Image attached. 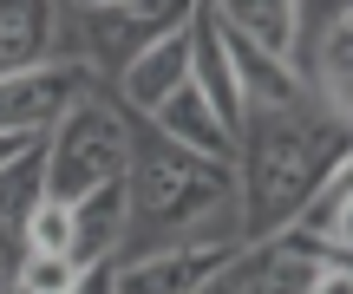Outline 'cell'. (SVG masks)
Listing matches in <instances>:
<instances>
[{"instance_id": "cell-9", "label": "cell", "mask_w": 353, "mask_h": 294, "mask_svg": "<svg viewBox=\"0 0 353 294\" xmlns=\"http://www.w3.org/2000/svg\"><path fill=\"white\" fill-rule=\"evenodd\" d=\"M216 26L242 39L262 59H281L294 72V39H301V0H210Z\"/></svg>"}, {"instance_id": "cell-1", "label": "cell", "mask_w": 353, "mask_h": 294, "mask_svg": "<svg viewBox=\"0 0 353 294\" xmlns=\"http://www.w3.org/2000/svg\"><path fill=\"white\" fill-rule=\"evenodd\" d=\"M157 249H242L236 170L216 157L176 151L144 118H131L125 164V242L112 262L157 255Z\"/></svg>"}, {"instance_id": "cell-11", "label": "cell", "mask_w": 353, "mask_h": 294, "mask_svg": "<svg viewBox=\"0 0 353 294\" xmlns=\"http://www.w3.org/2000/svg\"><path fill=\"white\" fill-rule=\"evenodd\" d=\"M72 216V269H112V255H118V242H125V183H105V190H92L85 203H72L65 209Z\"/></svg>"}, {"instance_id": "cell-16", "label": "cell", "mask_w": 353, "mask_h": 294, "mask_svg": "<svg viewBox=\"0 0 353 294\" xmlns=\"http://www.w3.org/2000/svg\"><path fill=\"white\" fill-rule=\"evenodd\" d=\"M72 294H112V269H92V275H85V282H79Z\"/></svg>"}, {"instance_id": "cell-17", "label": "cell", "mask_w": 353, "mask_h": 294, "mask_svg": "<svg viewBox=\"0 0 353 294\" xmlns=\"http://www.w3.org/2000/svg\"><path fill=\"white\" fill-rule=\"evenodd\" d=\"M26 151H33V144H20V138H0V170H7V164H20Z\"/></svg>"}, {"instance_id": "cell-6", "label": "cell", "mask_w": 353, "mask_h": 294, "mask_svg": "<svg viewBox=\"0 0 353 294\" xmlns=\"http://www.w3.org/2000/svg\"><path fill=\"white\" fill-rule=\"evenodd\" d=\"M176 85H190V20L176 26V33H164L157 46H144L138 59L112 78V105L125 118H151Z\"/></svg>"}, {"instance_id": "cell-15", "label": "cell", "mask_w": 353, "mask_h": 294, "mask_svg": "<svg viewBox=\"0 0 353 294\" xmlns=\"http://www.w3.org/2000/svg\"><path fill=\"white\" fill-rule=\"evenodd\" d=\"M307 294H353V269H314Z\"/></svg>"}, {"instance_id": "cell-3", "label": "cell", "mask_w": 353, "mask_h": 294, "mask_svg": "<svg viewBox=\"0 0 353 294\" xmlns=\"http://www.w3.org/2000/svg\"><path fill=\"white\" fill-rule=\"evenodd\" d=\"M125 164H131V118L112 105V92L92 85L39 138V196L72 209L105 183H125Z\"/></svg>"}, {"instance_id": "cell-4", "label": "cell", "mask_w": 353, "mask_h": 294, "mask_svg": "<svg viewBox=\"0 0 353 294\" xmlns=\"http://www.w3.org/2000/svg\"><path fill=\"white\" fill-rule=\"evenodd\" d=\"M294 85L307 105H321L327 118L353 112V20L347 7H301V39H294Z\"/></svg>"}, {"instance_id": "cell-13", "label": "cell", "mask_w": 353, "mask_h": 294, "mask_svg": "<svg viewBox=\"0 0 353 294\" xmlns=\"http://www.w3.org/2000/svg\"><path fill=\"white\" fill-rule=\"evenodd\" d=\"M72 249V216H65V203H46L39 196L33 209H26V229H20V255H65ZM72 262V255H65Z\"/></svg>"}, {"instance_id": "cell-10", "label": "cell", "mask_w": 353, "mask_h": 294, "mask_svg": "<svg viewBox=\"0 0 353 294\" xmlns=\"http://www.w3.org/2000/svg\"><path fill=\"white\" fill-rule=\"evenodd\" d=\"M144 125L157 131L164 144H176V151H196V157H216V164H229L236 157V138H229L223 125H216V112L196 98V85H176L164 105H157Z\"/></svg>"}, {"instance_id": "cell-7", "label": "cell", "mask_w": 353, "mask_h": 294, "mask_svg": "<svg viewBox=\"0 0 353 294\" xmlns=\"http://www.w3.org/2000/svg\"><path fill=\"white\" fill-rule=\"evenodd\" d=\"M229 255L236 249H157V255L112 262V294H203Z\"/></svg>"}, {"instance_id": "cell-18", "label": "cell", "mask_w": 353, "mask_h": 294, "mask_svg": "<svg viewBox=\"0 0 353 294\" xmlns=\"http://www.w3.org/2000/svg\"><path fill=\"white\" fill-rule=\"evenodd\" d=\"M0 294H7V282H0Z\"/></svg>"}, {"instance_id": "cell-14", "label": "cell", "mask_w": 353, "mask_h": 294, "mask_svg": "<svg viewBox=\"0 0 353 294\" xmlns=\"http://www.w3.org/2000/svg\"><path fill=\"white\" fill-rule=\"evenodd\" d=\"M85 282V269H72L65 255H20L13 262V294H72Z\"/></svg>"}, {"instance_id": "cell-2", "label": "cell", "mask_w": 353, "mask_h": 294, "mask_svg": "<svg viewBox=\"0 0 353 294\" xmlns=\"http://www.w3.org/2000/svg\"><path fill=\"white\" fill-rule=\"evenodd\" d=\"M229 170H236L242 242H275L294 222V209L334 170H347V125L327 118L321 105H307V98L268 105V112H242Z\"/></svg>"}, {"instance_id": "cell-12", "label": "cell", "mask_w": 353, "mask_h": 294, "mask_svg": "<svg viewBox=\"0 0 353 294\" xmlns=\"http://www.w3.org/2000/svg\"><path fill=\"white\" fill-rule=\"evenodd\" d=\"M52 59V7L46 0H0V78Z\"/></svg>"}, {"instance_id": "cell-8", "label": "cell", "mask_w": 353, "mask_h": 294, "mask_svg": "<svg viewBox=\"0 0 353 294\" xmlns=\"http://www.w3.org/2000/svg\"><path fill=\"white\" fill-rule=\"evenodd\" d=\"M190 85H196V98L216 112V125L236 138V131H242V92H236V72H229L223 26H216L210 0H203V7H190Z\"/></svg>"}, {"instance_id": "cell-5", "label": "cell", "mask_w": 353, "mask_h": 294, "mask_svg": "<svg viewBox=\"0 0 353 294\" xmlns=\"http://www.w3.org/2000/svg\"><path fill=\"white\" fill-rule=\"evenodd\" d=\"M85 92H92V78L79 72V65H59V59L33 65V72L0 78V138L39 144L79 98H85Z\"/></svg>"}]
</instances>
